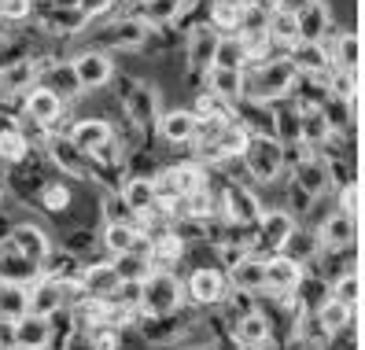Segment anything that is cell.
<instances>
[{
  "instance_id": "cell-49",
  "label": "cell",
  "mask_w": 365,
  "mask_h": 350,
  "mask_svg": "<svg viewBox=\"0 0 365 350\" xmlns=\"http://www.w3.org/2000/svg\"><path fill=\"white\" fill-rule=\"evenodd\" d=\"M236 346H240V343H236ZM240 350H269V346H240Z\"/></svg>"
},
{
  "instance_id": "cell-2",
  "label": "cell",
  "mask_w": 365,
  "mask_h": 350,
  "mask_svg": "<svg viewBox=\"0 0 365 350\" xmlns=\"http://www.w3.org/2000/svg\"><path fill=\"white\" fill-rule=\"evenodd\" d=\"M244 144H247L244 125H236L229 115L214 111V115L200 118V129H196V151H200L203 159H229V155H244Z\"/></svg>"
},
{
  "instance_id": "cell-37",
  "label": "cell",
  "mask_w": 365,
  "mask_h": 350,
  "mask_svg": "<svg viewBox=\"0 0 365 350\" xmlns=\"http://www.w3.org/2000/svg\"><path fill=\"white\" fill-rule=\"evenodd\" d=\"M332 59H336V67H339L343 74H354V67H358V37H354V34H343V37H336Z\"/></svg>"
},
{
  "instance_id": "cell-10",
  "label": "cell",
  "mask_w": 365,
  "mask_h": 350,
  "mask_svg": "<svg viewBox=\"0 0 365 350\" xmlns=\"http://www.w3.org/2000/svg\"><path fill=\"white\" fill-rule=\"evenodd\" d=\"M23 115L37 125V129H52L59 118H63V96L48 85H34V89L23 96Z\"/></svg>"
},
{
  "instance_id": "cell-17",
  "label": "cell",
  "mask_w": 365,
  "mask_h": 350,
  "mask_svg": "<svg viewBox=\"0 0 365 350\" xmlns=\"http://www.w3.org/2000/svg\"><path fill=\"white\" fill-rule=\"evenodd\" d=\"M317 244H321V251H347L354 244V214L332 210L317 229Z\"/></svg>"
},
{
  "instance_id": "cell-34",
  "label": "cell",
  "mask_w": 365,
  "mask_h": 350,
  "mask_svg": "<svg viewBox=\"0 0 365 350\" xmlns=\"http://www.w3.org/2000/svg\"><path fill=\"white\" fill-rule=\"evenodd\" d=\"M30 310V288L0 280V321H19Z\"/></svg>"
},
{
  "instance_id": "cell-44",
  "label": "cell",
  "mask_w": 365,
  "mask_h": 350,
  "mask_svg": "<svg viewBox=\"0 0 365 350\" xmlns=\"http://www.w3.org/2000/svg\"><path fill=\"white\" fill-rule=\"evenodd\" d=\"M284 350H321V343H317L314 336H307V332H295V336L284 343Z\"/></svg>"
},
{
  "instance_id": "cell-30",
  "label": "cell",
  "mask_w": 365,
  "mask_h": 350,
  "mask_svg": "<svg viewBox=\"0 0 365 350\" xmlns=\"http://www.w3.org/2000/svg\"><path fill=\"white\" fill-rule=\"evenodd\" d=\"M30 137L19 125H4L0 129V166H19L30 159Z\"/></svg>"
},
{
  "instance_id": "cell-45",
  "label": "cell",
  "mask_w": 365,
  "mask_h": 350,
  "mask_svg": "<svg viewBox=\"0 0 365 350\" xmlns=\"http://www.w3.org/2000/svg\"><path fill=\"white\" fill-rule=\"evenodd\" d=\"M0 350H19V343H15V321H0Z\"/></svg>"
},
{
  "instance_id": "cell-20",
  "label": "cell",
  "mask_w": 365,
  "mask_h": 350,
  "mask_svg": "<svg viewBox=\"0 0 365 350\" xmlns=\"http://www.w3.org/2000/svg\"><path fill=\"white\" fill-rule=\"evenodd\" d=\"M74 63V74H78V81H81V89H103L107 81H111V74H115V67H111V59H107L103 52H81L78 59H71Z\"/></svg>"
},
{
  "instance_id": "cell-43",
  "label": "cell",
  "mask_w": 365,
  "mask_h": 350,
  "mask_svg": "<svg viewBox=\"0 0 365 350\" xmlns=\"http://www.w3.org/2000/svg\"><path fill=\"white\" fill-rule=\"evenodd\" d=\"M325 118L332 129H343V125H351V111H347V100H329L325 103Z\"/></svg>"
},
{
  "instance_id": "cell-11",
  "label": "cell",
  "mask_w": 365,
  "mask_h": 350,
  "mask_svg": "<svg viewBox=\"0 0 365 350\" xmlns=\"http://www.w3.org/2000/svg\"><path fill=\"white\" fill-rule=\"evenodd\" d=\"M41 81V59L19 56L11 63H0V96H26Z\"/></svg>"
},
{
  "instance_id": "cell-42",
  "label": "cell",
  "mask_w": 365,
  "mask_h": 350,
  "mask_svg": "<svg viewBox=\"0 0 365 350\" xmlns=\"http://www.w3.org/2000/svg\"><path fill=\"white\" fill-rule=\"evenodd\" d=\"M34 11V0H0V19L4 23H23Z\"/></svg>"
},
{
  "instance_id": "cell-36",
  "label": "cell",
  "mask_w": 365,
  "mask_h": 350,
  "mask_svg": "<svg viewBox=\"0 0 365 350\" xmlns=\"http://www.w3.org/2000/svg\"><path fill=\"white\" fill-rule=\"evenodd\" d=\"M111 262H115V269H118V277H122V280H144L148 273L155 269V266H152V254H148L144 247L125 251V254H115Z\"/></svg>"
},
{
  "instance_id": "cell-29",
  "label": "cell",
  "mask_w": 365,
  "mask_h": 350,
  "mask_svg": "<svg viewBox=\"0 0 365 350\" xmlns=\"http://www.w3.org/2000/svg\"><path fill=\"white\" fill-rule=\"evenodd\" d=\"M41 85L56 89L63 100L81 93V81H78V74H74V63H48V67L41 63Z\"/></svg>"
},
{
  "instance_id": "cell-21",
  "label": "cell",
  "mask_w": 365,
  "mask_h": 350,
  "mask_svg": "<svg viewBox=\"0 0 365 350\" xmlns=\"http://www.w3.org/2000/svg\"><path fill=\"white\" fill-rule=\"evenodd\" d=\"M125 111H130V118L140 125V129H152L159 122V103H155V93L148 89V85L133 81L130 89H125Z\"/></svg>"
},
{
  "instance_id": "cell-26",
  "label": "cell",
  "mask_w": 365,
  "mask_h": 350,
  "mask_svg": "<svg viewBox=\"0 0 365 350\" xmlns=\"http://www.w3.org/2000/svg\"><path fill=\"white\" fill-rule=\"evenodd\" d=\"M196 129H200V115L196 111H170L159 118V133L170 144H188L196 140Z\"/></svg>"
},
{
  "instance_id": "cell-16",
  "label": "cell",
  "mask_w": 365,
  "mask_h": 350,
  "mask_svg": "<svg viewBox=\"0 0 365 350\" xmlns=\"http://www.w3.org/2000/svg\"><path fill=\"white\" fill-rule=\"evenodd\" d=\"M218 41H222V30L218 26H196V30L188 34V67L196 71V74H207L214 67Z\"/></svg>"
},
{
  "instance_id": "cell-41",
  "label": "cell",
  "mask_w": 365,
  "mask_h": 350,
  "mask_svg": "<svg viewBox=\"0 0 365 350\" xmlns=\"http://www.w3.org/2000/svg\"><path fill=\"white\" fill-rule=\"evenodd\" d=\"M332 295L354 306V302H358V273H354V269H343V273L332 280Z\"/></svg>"
},
{
  "instance_id": "cell-27",
  "label": "cell",
  "mask_w": 365,
  "mask_h": 350,
  "mask_svg": "<svg viewBox=\"0 0 365 350\" xmlns=\"http://www.w3.org/2000/svg\"><path fill=\"white\" fill-rule=\"evenodd\" d=\"M207 89L218 96V100H236L244 96V71L240 67H214L207 71Z\"/></svg>"
},
{
  "instance_id": "cell-3",
  "label": "cell",
  "mask_w": 365,
  "mask_h": 350,
  "mask_svg": "<svg viewBox=\"0 0 365 350\" xmlns=\"http://www.w3.org/2000/svg\"><path fill=\"white\" fill-rule=\"evenodd\" d=\"M284 144L281 137H269V133H255L247 137L244 144V170L251 173V181H259V185H269L281 177V170H284Z\"/></svg>"
},
{
  "instance_id": "cell-25",
  "label": "cell",
  "mask_w": 365,
  "mask_h": 350,
  "mask_svg": "<svg viewBox=\"0 0 365 350\" xmlns=\"http://www.w3.org/2000/svg\"><path fill=\"white\" fill-rule=\"evenodd\" d=\"M34 203L45 210L48 217H63L71 210V203H74V192H71V181H45L37 188V195H34Z\"/></svg>"
},
{
  "instance_id": "cell-38",
  "label": "cell",
  "mask_w": 365,
  "mask_h": 350,
  "mask_svg": "<svg viewBox=\"0 0 365 350\" xmlns=\"http://www.w3.org/2000/svg\"><path fill=\"white\" fill-rule=\"evenodd\" d=\"M96 244H100V236L93 229H71L67 236H63V251H71L74 258H85Z\"/></svg>"
},
{
  "instance_id": "cell-7",
  "label": "cell",
  "mask_w": 365,
  "mask_h": 350,
  "mask_svg": "<svg viewBox=\"0 0 365 350\" xmlns=\"http://www.w3.org/2000/svg\"><path fill=\"white\" fill-rule=\"evenodd\" d=\"M48 163L71 181H93L96 177L93 173V155H85L67 133H59V137L48 140Z\"/></svg>"
},
{
  "instance_id": "cell-12",
  "label": "cell",
  "mask_w": 365,
  "mask_h": 350,
  "mask_svg": "<svg viewBox=\"0 0 365 350\" xmlns=\"http://www.w3.org/2000/svg\"><path fill=\"white\" fill-rule=\"evenodd\" d=\"M8 236L19 244V251L23 254H30L34 262H45L52 258V251H56V240H52V232L45 229V225H37V222H15L11 229H8Z\"/></svg>"
},
{
  "instance_id": "cell-32",
  "label": "cell",
  "mask_w": 365,
  "mask_h": 350,
  "mask_svg": "<svg viewBox=\"0 0 365 350\" xmlns=\"http://www.w3.org/2000/svg\"><path fill=\"white\" fill-rule=\"evenodd\" d=\"M292 63L299 67V74H325L329 71V52L317 45V41H295L292 48Z\"/></svg>"
},
{
  "instance_id": "cell-48",
  "label": "cell",
  "mask_w": 365,
  "mask_h": 350,
  "mask_svg": "<svg viewBox=\"0 0 365 350\" xmlns=\"http://www.w3.org/2000/svg\"><path fill=\"white\" fill-rule=\"evenodd\" d=\"M56 8H81V0H52Z\"/></svg>"
},
{
  "instance_id": "cell-50",
  "label": "cell",
  "mask_w": 365,
  "mask_h": 350,
  "mask_svg": "<svg viewBox=\"0 0 365 350\" xmlns=\"http://www.w3.org/2000/svg\"><path fill=\"white\" fill-rule=\"evenodd\" d=\"M188 350H210V346H188Z\"/></svg>"
},
{
  "instance_id": "cell-15",
  "label": "cell",
  "mask_w": 365,
  "mask_h": 350,
  "mask_svg": "<svg viewBox=\"0 0 365 350\" xmlns=\"http://www.w3.org/2000/svg\"><path fill=\"white\" fill-rule=\"evenodd\" d=\"M225 295H229V277H225L222 269L203 266V269H196V273L188 277V299L196 302V306L225 302Z\"/></svg>"
},
{
  "instance_id": "cell-31",
  "label": "cell",
  "mask_w": 365,
  "mask_h": 350,
  "mask_svg": "<svg viewBox=\"0 0 365 350\" xmlns=\"http://www.w3.org/2000/svg\"><path fill=\"white\" fill-rule=\"evenodd\" d=\"M299 133H303L307 148H317L332 137V125H329L325 111H317V107H299Z\"/></svg>"
},
{
  "instance_id": "cell-9",
  "label": "cell",
  "mask_w": 365,
  "mask_h": 350,
  "mask_svg": "<svg viewBox=\"0 0 365 350\" xmlns=\"http://www.w3.org/2000/svg\"><path fill=\"white\" fill-rule=\"evenodd\" d=\"M41 277H45V266H41V262H34L30 254L19 251V244H15L11 236H0V280L30 288V284L41 280Z\"/></svg>"
},
{
  "instance_id": "cell-19",
  "label": "cell",
  "mask_w": 365,
  "mask_h": 350,
  "mask_svg": "<svg viewBox=\"0 0 365 350\" xmlns=\"http://www.w3.org/2000/svg\"><path fill=\"white\" fill-rule=\"evenodd\" d=\"M122 284L115 262H81V288L93 299H107Z\"/></svg>"
},
{
  "instance_id": "cell-40",
  "label": "cell",
  "mask_w": 365,
  "mask_h": 350,
  "mask_svg": "<svg viewBox=\"0 0 365 350\" xmlns=\"http://www.w3.org/2000/svg\"><path fill=\"white\" fill-rule=\"evenodd\" d=\"M103 222H133L130 203L122 200V192H107L103 195Z\"/></svg>"
},
{
  "instance_id": "cell-13",
  "label": "cell",
  "mask_w": 365,
  "mask_h": 350,
  "mask_svg": "<svg viewBox=\"0 0 365 350\" xmlns=\"http://www.w3.org/2000/svg\"><path fill=\"white\" fill-rule=\"evenodd\" d=\"M52 339H56V324L45 314L26 310L23 317L15 321V343H19V350H48Z\"/></svg>"
},
{
  "instance_id": "cell-33",
  "label": "cell",
  "mask_w": 365,
  "mask_h": 350,
  "mask_svg": "<svg viewBox=\"0 0 365 350\" xmlns=\"http://www.w3.org/2000/svg\"><path fill=\"white\" fill-rule=\"evenodd\" d=\"M144 37H148V19H122V23L107 30L103 41L115 48H137V45H144Z\"/></svg>"
},
{
  "instance_id": "cell-47",
  "label": "cell",
  "mask_w": 365,
  "mask_h": 350,
  "mask_svg": "<svg viewBox=\"0 0 365 350\" xmlns=\"http://www.w3.org/2000/svg\"><path fill=\"white\" fill-rule=\"evenodd\" d=\"M354 203H358V188H354V185H347V192H343V207H339V210L354 214Z\"/></svg>"
},
{
  "instance_id": "cell-4",
  "label": "cell",
  "mask_w": 365,
  "mask_h": 350,
  "mask_svg": "<svg viewBox=\"0 0 365 350\" xmlns=\"http://www.w3.org/2000/svg\"><path fill=\"white\" fill-rule=\"evenodd\" d=\"M181 310V280L170 269H152L140 280V314L163 317Z\"/></svg>"
},
{
  "instance_id": "cell-5",
  "label": "cell",
  "mask_w": 365,
  "mask_h": 350,
  "mask_svg": "<svg viewBox=\"0 0 365 350\" xmlns=\"http://www.w3.org/2000/svg\"><path fill=\"white\" fill-rule=\"evenodd\" d=\"M85 155H93V163H118V140H115V129L111 122H103V118H78L71 125V133H67Z\"/></svg>"
},
{
  "instance_id": "cell-35",
  "label": "cell",
  "mask_w": 365,
  "mask_h": 350,
  "mask_svg": "<svg viewBox=\"0 0 365 350\" xmlns=\"http://www.w3.org/2000/svg\"><path fill=\"white\" fill-rule=\"evenodd\" d=\"M295 30H299V41H321L329 34V11L314 0L307 11L295 15Z\"/></svg>"
},
{
  "instance_id": "cell-28",
  "label": "cell",
  "mask_w": 365,
  "mask_h": 350,
  "mask_svg": "<svg viewBox=\"0 0 365 350\" xmlns=\"http://www.w3.org/2000/svg\"><path fill=\"white\" fill-rule=\"evenodd\" d=\"M232 339L240 346H269V321L266 314H247V317H236L232 321Z\"/></svg>"
},
{
  "instance_id": "cell-39",
  "label": "cell",
  "mask_w": 365,
  "mask_h": 350,
  "mask_svg": "<svg viewBox=\"0 0 365 350\" xmlns=\"http://www.w3.org/2000/svg\"><path fill=\"white\" fill-rule=\"evenodd\" d=\"M181 8V0H144V19L148 23H174Z\"/></svg>"
},
{
  "instance_id": "cell-8",
  "label": "cell",
  "mask_w": 365,
  "mask_h": 350,
  "mask_svg": "<svg viewBox=\"0 0 365 350\" xmlns=\"http://www.w3.org/2000/svg\"><path fill=\"white\" fill-rule=\"evenodd\" d=\"M303 277H307V269L295 254L277 251V254L266 258V292H273L277 299H295Z\"/></svg>"
},
{
  "instance_id": "cell-18",
  "label": "cell",
  "mask_w": 365,
  "mask_h": 350,
  "mask_svg": "<svg viewBox=\"0 0 365 350\" xmlns=\"http://www.w3.org/2000/svg\"><path fill=\"white\" fill-rule=\"evenodd\" d=\"M229 284L244 292H266V258L259 251H247L229 266Z\"/></svg>"
},
{
  "instance_id": "cell-24",
  "label": "cell",
  "mask_w": 365,
  "mask_h": 350,
  "mask_svg": "<svg viewBox=\"0 0 365 350\" xmlns=\"http://www.w3.org/2000/svg\"><path fill=\"white\" fill-rule=\"evenodd\" d=\"M292 185H299L307 195H314V200H317V195L329 188V166L321 163V159H314V155H303V159L295 163Z\"/></svg>"
},
{
  "instance_id": "cell-14",
  "label": "cell",
  "mask_w": 365,
  "mask_h": 350,
  "mask_svg": "<svg viewBox=\"0 0 365 350\" xmlns=\"http://www.w3.org/2000/svg\"><path fill=\"white\" fill-rule=\"evenodd\" d=\"M122 200L130 203L133 217H155L159 210H166L163 200H159V185H155L152 177H125Z\"/></svg>"
},
{
  "instance_id": "cell-46",
  "label": "cell",
  "mask_w": 365,
  "mask_h": 350,
  "mask_svg": "<svg viewBox=\"0 0 365 350\" xmlns=\"http://www.w3.org/2000/svg\"><path fill=\"white\" fill-rule=\"evenodd\" d=\"M314 4V0H277V11H284V15H299V11H307Z\"/></svg>"
},
{
  "instance_id": "cell-22",
  "label": "cell",
  "mask_w": 365,
  "mask_h": 350,
  "mask_svg": "<svg viewBox=\"0 0 365 350\" xmlns=\"http://www.w3.org/2000/svg\"><path fill=\"white\" fill-rule=\"evenodd\" d=\"M314 321H317V328L325 336H339V332H347L351 328V317H354V306L351 302H343V299H336V295H329L325 302L317 306V314H310Z\"/></svg>"
},
{
  "instance_id": "cell-6",
  "label": "cell",
  "mask_w": 365,
  "mask_h": 350,
  "mask_svg": "<svg viewBox=\"0 0 365 350\" xmlns=\"http://www.w3.org/2000/svg\"><path fill=\"white\" fill-rule=\"evenodd\" d=\"M292 236H295V217L288 210H266L259 217V225H255V247L251 251H259V254L266 251V258H269L277 251H288Z\"/></svg>"
},
{
  "instance_id": "cell-1",
  "label": "cell",
  "mask_w": 365,
  "mask_h": 350,
  "mask_svg": "<svg viewBox=\"0 0 365 350\" xmlns=\"http://www.w3.org/2000/svg\"><path fill=\"white\" fill-rule=\"evenodd\" d=\"M295 81H299V67L292 63V56L259 59L255 67L244 71V96L247 100H277V96H284Z\"/></svg>"
},
{
  "instance_id": "cell-23",
  "label": "cell",
  "mask_w": 365,
  "mask_h": 350,
  "mask_svg": "<svg viewBox=\"0 0 365 350\" xmlns=\"http://www.w3.org/2000/svg\"><path fill=\"white\" fill-rule=\"evenodd\" d=\"M140 240H144V232L133 222H103V232H100V244H103V251L111 254V258L144 247Z\"/></svg>"
}]
</instances>
